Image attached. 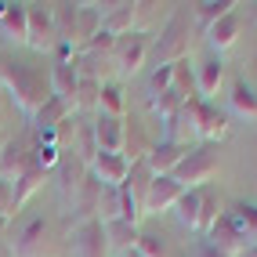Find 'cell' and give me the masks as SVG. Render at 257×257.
<instances>
[{
	"label": "cell",
	"instance_id": "cell-1",
	"mask_svg": "<svg viewBox=\"0 0 257 257\" xmlns=\"http://www.w3.org/2000/svg\"><path fill=\"white\" fill-rule=\"evenodd\" d=\"M0 83H4V91L11 98V105L26 112L29 119L40 112V105L51 98V83L44 80L40 69H33V65H22V62H11L4 58L0 62Z\"/></svg>",
	"mask_w": 257,
	"mask_h": 257
},
{
	"label": "cell",
	"instance_id": "cell-12",
	"mask_svg": "<svg viewBox=\"0 0 257 257\" xmlns=\"http://www.w3.org/2000/svg\"><path fill=\"white\" fill-rule=\"evenodd\" d=\"M29 156H33L29 138H4L0 142V178L15 181L29 167Z\"/></svg>",
	"mask_w": 257,
	"mask_h": 257
},
{
	"label": "cell",
	"instance_id": "cell-34",
	"mask_svg": "<svg viewBox=\"0 0 257 257\" xmlns=\"http://www.w3.org/2000/svg\"><path fill=\"white\" fill-rule=\"evenodd\" d=\"M170 91H174L181 101H196V98H199L196 76L188 73V58H185V62H174V87H170Z\"/></svg>",
	"mask_w": 257,
	"mask_h": 257
},
{
	"label": "cell",
	"instance_id": "cell-14",
	"mask_svg": "<svg viewBox=\"0 0 257 257\" xmlns=\"http://www.w3.org/2000/svg\"><path fill=\"white\" fill-rule=\"evenodd\" d=\"M185 156H188V149H185V145L156 142V145H152V152L145 156V167L152 170V178H167V174H174V170L181 167Z\"/></svg>",
	"mask_w": 257,
	"mask_h": 257
},
{
	"label": "cell",
	"instance_id": "cell-23",
	"mask_svg": "<svg viewBox=\"0 0 257 257\" xmlns=\"http://www.w3.org/2000/svg\"><path fill=\"white\" fill-rule=\"evenodd\" d=\"M235 8H239L235 0H199V4H192V22L207 33L214 22H221V19H225L228 11H235Z\"/></svg>",
	"mask_w": 257,
	"mask_h": 257
},
{
	"label": "cell",
	"instance_id": "cell-37",
	"mask_svg": "<svg viewBox=\"0 0 257 257\" xmlns=\"http://www.w3.org/2000/svg\"><path fill=\"white\" fill-rule=\"evenodd\" d=\"M170 87H174V65H156L152 76H149V98L167 94Z\"/></svg>",
	"mask_w": 257,
	"mask_h": 257
},
{
	"label": "cell",
	"instance_id": "cell-44",
	"mask_svg": "<svg viewBox=\"0 0 257 257\" xmlns=\"http://www.w3.org/2000/svg\"><path fill=\"white\" fill-rule=\"evenodd\" d=\"M239 257H257V243H253V246H246V250L239 253Z\"/></svg>",
	"mask_w": 257,
	"mask_h": 257
},
{
	"label": "cell",
	"instance_id": "cell-18",
	"mask_svg": "<svg viewBox=\"0 0 257 257\" xmlns=\"http://www.w3.org/2000/svg\"><path fill=\"white\" fill-rule=\"evenodd\" d=\"M152 142L149 134H145V127L138 123V119H127V138H123V160L134 167V163H145V156L152 152Z\"/></svg>",
	"mask_w": 257,
	"mask_h": 257
},
{
	"label": "cell",
	"instance_id": "cell-43",
	"mask_svg": "<svg viewBox=\"0 0 257 257\" xmlns=\"http://www.w3.org/2000/svg\"><path fill=\"white\" fill-rule=\"evenodd\" d=\"M196 257H232V253H225V250H217V246H210V243H203Z\"/></svg>",
	"mask_w": 257,
	"mask_h": 257
},
{
	"label": "cell",
	"instance_id": "cell-9",
	"mask_svg": "<svg viewBox=\"0 0 257 257\" xmlns=\"http://www.w3.org/2000/svg\"><path fill=\"white\" fill-rule=\"evenodd\" d=\"M94 145L98 152H109V156H123V138H127V119H112V116H98L94 123Z\"/></svg>",
	"mask_w": 257,
	"mask_h": 257
},
{
	"label": "cell",
	"instance_id": "cell-10",
	"mask_svg": "<svg viewBox=\"0 0 257 257\" xmlns=\"http://www.w3.org/2000/svg\"><path fill=\"white\" fill-rule=\"evenodd\" d=\"M185 196V188L174 181V178H152V185H149V196H145V207H142V214H163V210H174V203Z\"/></svg>",
	"mask_w": 257,
	"mask_h": 257
},
{
	"label": "cell",
	"instance_id": "cell-16",
	"mask_svg": "<svg viewBox=\"0 0 257 257\" xmlns=\"http://www.w3.org/2000/svg\"><path fill=\"white\" fill-rule=\"evenodd\" d=\"M91 174H94L101 185L119 188V185L127 181V174H131V163H127L123 156H109V152H98L94 163H91Z\"/></svg>",
	"mask_w": 257,
	"mask_h": 257
},
{
	"label": "cell",
	"instance_id": "cell-6",
	"mask_svg": "<svg viewBox=\"0 0 257 257\" xmlns=\"http://www.w3.org/2000/svg\"><path fill=\"white\" fill-rule=\"evenodd\" d=\"M29 15V29H26V44L40 55H51L58 47V33H55V19H51V4H26Z\"/></svg>",
	"mask_w": 257,
	"mask_h": 257
},
{
	"label": "cell",
	"instance_id": "cell-28",
	"mask_svg": "<svg viewBox=\"0 0 257 257\" xmlns=\"http://www.w3.org/2000/svg\"><path fill=\"white\" fill-rule=\"evenodd\" d=\"M65 119H73V109L65 105V101H58V98H47L40 105V112L33 116V127L37 131H58Z\"/></svg>",
	"mask_w": 257,
	"mask_h": 257
},
{
	"label": "cell",
	"instance_id": "cell-25",
	"mask_svg": "<svg viewBox=\"0 0 257 257\" xmlns=\"http://www.w3.org/2000/svg\"><path fill=\"white\" fill-rule=\"evenodd\" d=\"M26 29H29L26 4H11V0H8V11H4V19H0V33H4V40L26 44Z\"/></svg>",
	"mask_w": 257,
	"mask_h": 257
},
{
	"label": "cell",
	"instance_id": "cell-32",
	"mask_svg": "<svg viewBox=\"0 0 257 257\" xmlns=\"http://www.w3.org/2000/svg\"><path fill=\"white\" fill-rule=\"evenodd\" d=\"M174 214L188 232H196V225H199V188H185V196L174 203Z\"/></svg>",
	"mask_w": 257,
	"mask_h": 257
},
{
	"label": "cell",
	"instance_id": "cell-20",
	"mask_svg": "<svg viewBox=\"0 0 257 257\" xmlns=\"http://www.w3.org/2000/svg\"><path fill=\"white\" fill-rule=\"evenodd\" d=\"M239 29H243V19H239V11H228L221 22H214L207 29V40L214 51H228L235 40H239Z\"/></svg>",
	"mask_w": 257,
	"mask_h": 257
},
{
	"label": "cell",
	"instance_id": "cell-22",
	"mask_svg": "<svg viewBox=\"0 0 257 257\" xmlns=\"http://www.w3.org/2000/svg\"><path fill=\"white\" fill-rule=\"evenodd\" d=\"M51 19H55L58 44L76 47V22H80V4H51Z\"/></svg>",
	"mask_w": 257,
	"mask_h": 257
},
{
	"label": "cell",
	"instance_id": "cell-29",
	"mask_svg": "<svg viewBox=\"0 0 257 257\" xmlns=\"http://www.w3.org/2000/svg\"><path fill=\"white\" fill-rule=\"evenodd\" d=\"M163 123H167V138L163 142H174V145H185V149H188V142H196V123H192V112L185 105L170 119H163Z\"/></svg>",
	"mask_w": 257,
	"mask_h": 257
},
{
	"label": "cell",
	"instance_id": "cell-38",
	"mask_svg": "<svg viewBox=\"0 0 257 257\" xmlns=\"http://www.w3.org/2000/svg\"><path fill=\"white\" fill-rule=\"evenodd\" d=\"M134 253H138V257H170L167 243H163L160 235H149V232L138 235V243H134Z\"/></svg>",
	"mask_w": 257,
	"mask_h": 257
},
{
	"label": "cell",
	"instance_id": "cell-8",
	"mask_svg": "<svg viewBox=\"0 0 257 257\" xmlns=\"http://www.w3.org/2000/svg\"><path fill=\"white\" fill-rule=\"evenodd\" d=\"M73 257H109L105 225L98 217L83 221V225H73Z\"/></svg>",
	"mask_w": 257,
	"mask_h": 257
},
{
	"label": "cell",
	"instance_id": "cell-41",
	"mask_svg": "<svg viewBox=\"0 0 257 257\" xmlns=\"http://www.w3.org/2000/svg\"><path fill=\"white\" fill-rule=\"evenodd\" d=\"M15 210V181L0 178V217H11Z\"/></svg>",
	"mask_w": 257,
	"mask_h": 257
},
{
	"label": "cell",
	"instance_id": "cell-47",
	"mask_svg": "<svg viewBox=\"0 0 257 257\" xmlns=\"http://www.w3.org/2000/svg\"><path fill=\"white\" fill-rule=\"evenodd\" d=\"M4 11H8V0H0V19H4Z\"/></svg>",
	"mask_w": 257,
	"mask_h": 257
},
{
	"label": "cell",
	"instance_id": "cell-40",
	"mask_svg": "<svg viewBox=\"0 0 257 257\" xmlns=\"http://www.w3.org/2000/svg\"><path fill=\"white\" fill-rule=\"evenodd\" d=\"M112 47H116V37H109V33H98V37H91L80 51H91V55H105V58H112Z\"/></svg>",
	"mask_w": 257,
	"mask_h": 257
},
{
	"label": "cell",
	"instance_id": "cell-19",
	"mask_svg": "<svg viewBox=\"0 0 257 257\" xmlns=\"http://www.w3.org/2000/svg\"><path fill=\"white\" fill-rule=\"evenodd\" d=\"M221 83H225V62L221 58H207L199 65V73H196V91L203 101H214V94L221 91Z\"/></svg>",
	"mask_w": 257,
	"mask_h": 257
},
{
	"label": "cell",
	"instance_id": "cell-13",
	"mask_svg": "<svg viewBox=\"0 0 257 257\" xmlns=\"http://www.w3.org/2000/svg\"><path fill=\"white\" fill-rule=\"evenodd\" d=\"M47 83H51V98L65 101V105L76 112V83H80L76 65H73V62H55V65H51Z\"/></svg>",
	"mask_w": 257,
	"mask_h": 257
},
{
	"label": "cell",
	"instance_id": "cell-45",
	"mask_svg": "<svg viewBox=\"0 0 257 257\" xmlns=\"http://www.w3.org/2000/svg\"><path fill=\"white\" fill-rule=\"evenodd\" d=\"M0 257H15V253H11V246H8V243H0Z\"/></svg>",
	"mask_w": 257,
	"mask_h": 257
},
{
	"label": "cell",
	"instance_id": "cell-26",
	"mask_svg": "<svg viewBox=\"0 0 257 257\" xmlns=\"http://www.w3.org/2000/svg\"><path fill=\"white\" fill-rule=\"evenodd\" d=\"M44 178H47V174H44L40 167H33V163L22 170L19 178H15V210H22L26 203L40 192V188H44Z\"/></svg>",
	"mask_w": 257,
	"mask_h": 257
},
{
	"label": "cell",
	"instance_id": "cell-36",
	"mask_svg": "<svg viewBox=\"0 0 257 257\" xmlns=\"http://www.w3.org/2000/svg\"><path fill=\"white\" fill-rule=\"evenodd\" d=\"M185 105V101L174 94V91H167V94H156V98H149V112L152 116H160V119H170L178 109Z\"/></svg>",
	"mask_w": 257,
	"mask_h": 257
},
{
	"label": "cell",
	"instance_id": "cell-5",
	"mask_svg": "<svg viewBox=\"0 0 257 257\" xmlns=\"http://www.w3.org/2000/svg\"><path fill=\"white\" fill-rule=\"evenodd\" d=\"M149 55H152V33H145V29H131L127 37H119L116 47H112L116 69H119V73H127V76L138 73L142 65L149 62Z\"/></svg>",
	"mask_w": 257,
	"mask_h": 257
},
{
	"label": "cell",
	"instance_id": "cell-24",
	"mask_svg": "<svg viewBox=\"0 0 257 257\" xmlns=\"http://www.w3.org/2000/svg\"><path fill=\"white\" fill-rule=\"evenodd\" d=\"M138 225H131V221H123V217H116V221H109L105 225V239H109V253L116 250V253H127V250H134V243H138Z\"/></svg>",
	"mask_w": 257,
	"mask_h": 257
},
{
	"label": "cell",
	"instance_id": "cell-35",
	"mask_svg": "<svg viewBox=\"0 0 257 257\" xmlns=\"http://www.w3.org/2000/svg\"><path fill=\"white\" fill-rule=\"evenodd\" d=\"M101 98V80H80L76 83V112H94Z\"/></svg>",
	"mask_w": 257,
	"mask_h": 257
},
{
	"label": "cell",
	"instance_id": "cell-2",
	"mask_svg": "<svg viewBox=\"0 0 257 257\" xmlns=\"http://www.w3.org/2000/svg\"><path fill=\"white\" fill-rule=\"evenodd\" d=\"M192 4H181L170 11L167 26L160 29V37L152 40V65H174V62H185L188 51H192Z\"/></svg>",
	"mask_w": 257,
	"mask_h": 257
},
{
	"label": "cell",
	"instance_id": "cell-27",
	"mask_svg": "<svg viewBox=\"0 0 257 257\" xmlns=\"http://www.w3.org/2000/svg\"><path fill=\"white\" fill-rule=\"evenodd\" d=\"M98 116H112V119H127V98L123 87L112 80H101V98H98Z\"/></svg>",
	"mask_w": 257,
	"mask_h": 257
},
{
	"label": "cell",
	"instance_id": "cell-33",
	"mask_svg": "<svg viewBox=\"0 0 257 257\" xmlns=\"http://www.w3.org/2000/svg\"><path fill=\"white\" fill-rule=\"evenodd\" d=\"M123 217V199H119V188H109L101 185V196H98V221L109 225V221Z\"/></svg>",
	"mask_w": 257,
	"mask_h": 257
},
{
	"label": "cell",
	"instance_id": "cell-21",
	"mask_svg": "<svg viewBox=\"0 0 257 257\" xmlns=\"http://www.w3.org/2000/svg\"><path fill=\"white\" fill-rule=\"evenodd\" d=\"M221 214H225V210H221V192H217V188H210V185L199 188V225H196V235L207 239Z\"/></svg>",
	"mask_w": 257,
	"mask_h": 257
},
{
	"label": "cell",
	"instance_id": "cell-46",
	"mask_svg": "<svg viewBox=\"0 0 257 257\" xmlns=\"http://www.w3.org/2000/svg\"><path fill=\"white\" fill-rule=\"evenodd\" d=\"M4 232H8V217H0V243H4Z\"/></svg>",
	"mask_w": 257,
	"mask_h": 257
},
{
	"label": "cell",
	"instance_id": "cell-15",
	"mask_svg": "<svg viewBox=\"0 0 257 257\" xmlns=\"http://www.w3.org/2000/svg\"><path fill=\"white\" fill-rule=\"evenodd\" d=\"M138 8L142 4H131V0H123V4H109L105 15H101V33H109V37H127V33L134 29V19H138Z\"/></svg>",
	"mask_w": 257,
	"mask_h": 257
},
{
	"label": "cell",
	"instance_id": "cell-31",
	"mask_svg": "<svg viewBox=\"0 0 257 257\" xmlns=\"http://www.w3.org/2000/svg\"><path fill=\"white\" fill-rule=\"evenodd\" d=\"M228 217H232V225L239 228V235L246 239V246H253L257 243V207L253 203H235L232 210H225Z\"/></svg>",
	"mask_w": 257,
	"mask_h": 257
},
{
	"label": "cell",
	"instance_id": "cell-48",
	"mask_svg": "<svg viewBox=\"0 0 257 257\" xmlns=\"http://www.w3.org/2000/svg\"><path fill=\"white\" fill-rule=\"evenodd\" d=\"M253 19H257V4H253Z\"/></svg>",
	"mask_w": 257,
	"mask_h": 257
},
{
	"label": "cell",
	"instance_id": "cell-7",
	"mask_svg": "<svg viewBox=\"0 0 257 257\" xmlns=\"http://www.w3.org/2000/svg\"><path fill=\"white\" fill-rule=\"evenodd\" d=\"M15 257H51V221L47 217H33L29 225L15 235Z\"/></svg>",
	"mask_w": 257,
	"mask_h": 257
},
{
	"label": "cell",
	"instance_id": "cell-30",
	"mask_svg": "<svg viewBox=\"0 0 257 257\" xmlns=\"http://www.w3.org/2000/svg\"><path fill=\"white\" fill-rule=\"evenodd\" d=\"M228 105H232L235 116L257 119V91L250 87L246 80H235V83H232V91H228Z\"/></svg>",
	"mask_w": 257,
	"mask_h": 257
},
{
	"label": "cell",
	"instance_id": "cell-39",
	"mask_svg": "<svg viewBox=\"0 0 257 257\" xmlns=\"http://www.w3.org/2000/svg\"><path fill=\"white\" fill-rule=\"evenodd\" d=\"M76 138H80V163H83V167H91L94 156H98V145H94V131H91V123L76 127Z\"/></svg>",
	"mask_w": 257,
	"mask_h": 257
},
{
	"label": "cell",
	"instance_id": "cell-4",
	"mask_svg": "<svg viewBox=\"0 0 257 257\" xmlns=\"http://www.w3.org/2000/svg\"><path fill=\"white\" fill-rule=\"evenodd\" d=\"M185 109L192 112V123H196V138H203V145H217L228 138V116L221 112L214 101H185Z\"/></svg>",
	"mask_w": 257,
	"mask_h": 257
},
{
	"label": "cell",
	"instance_id": "cell-3",
	"mask_svg": "<svg viewBox=\"0 0 257 257\" xmlns=\"http://www.w3.org/2000/svg\"><path fill=\"white\" fill-rule=\"evenodd\" d=\"M217 170H221V160H217L214 145H199V149H188V156L181 160V167L170 178L181 188H207Z\"/></svg>",
	"mask_w": 257,
	"mask_h": 257
},
{
	"label": "cell",
	"instance_id": "cell-17",
	"mask_svg": "<svg viewBox=\"0 0 257 257\" xmlns=\"http://www.w3.org/2000/svg\"><path fill=\"white\" fill-rule=\"evenodd\" d=\"M207 243L217 246V250H225V253H232V257H239V253L246 250V239L239 235V228L232 225V217H228V214H221V217H217V225L210 228Z\"/></svg>",
	"mask_w": 257,
	"mask_h": 257
},
{
	"label": "cell",
	"instance_id": "cell-11",
	"mask_svg": "<svg viewBox=\"0 0 257 257\" xmlns=\"http://www.w3.org/2000/svg\"><path fill=\"white\" fill-rule=\"evenodd\" d=\"M98 196H101V181L91 174V170H87V174H83V181L76 185V192L69 196L73 199V221H76V225H83V221H94L98 217Z\"/></svg>",
	"mask_w": 257,
	"mask_h": 257
},
{
	"label": "cell",
	"instance_id": "cell-42",
	"mask_svg": "<svg viewBox=\"0 0 257 257\" xmlns=\"http://www.w3.org/2000/svg\"><path fill=\"white\" fill-rule=\"evenodd\" d=\"M11 98H8V91H4V83H0V131H4L8 123H11Z\"/></svg>",
	"mask_w": 257,
	"mask_h": 257
}]
</instances>
